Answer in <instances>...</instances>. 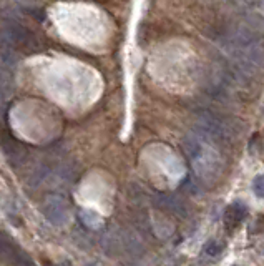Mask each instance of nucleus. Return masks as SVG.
I'll list each match as a JSON object with an SVG mask.
<instances>
[{
	"mask_svg": "<svg viewBox=\"0 0 264 266\" xmlns=\"http://www.w3.org/2000/svg\"><path fill=\"white\" fill-rule=\"evenodd\" d=\"M185 151L193 161V168H195L196 175L203 182L213 185L219 178L221 161L218 155L214 153V150L206 148L201 140L190 136V138L185 140Z\"/></svg>",
	"mask_w": 264,
	"mask_h": 266,
	"instance_id": "1",
	"label": "nucleus"
},
{
	"mask_svg": "<svg viewBox=\"0 0 264 266\" xmlns=\"http://www.w3.org/2000/svg\"><path fill=\"white\" fill-rule=\"evenodd\" d=\"M0 39L2 44L10 47L13 50H28L35 47V39L28 28H25L22 23L8 20L0 27Z\"/></svg>",
	"mask_w": 264,
	"mask_h": 266,
	"instance_id": "2",
	"label": "nucleus"
},
{
	"mask_svg": "<svg viewBox=\"0 0 264 266\" xmlns=\"http://www.w3.org/2000/svg\"><path fill=\"white\" fill-rule=\"evenodd\" d=\"M42 211L47 220L55 226H63L68 220V203L62 195H47L42 203Z\"/></svg>",
	"mask_w": 264,
	"mask_h": 266,
	"instance_id": "3",
	"label": "nucleus"
},
{
	"mask_svg": "<svg viewBox=\"0 0 264 266\" xmlns=\"http://www.w3.org/2000/svg\"><path fill=\"white\" fill-rule=\"evenodd\" d=\"M246 216H248V206L244 205L243 201L231 203L224 211V218H223L224 226L228 228L229 231L236 230V228L244 221V218Z\"/></svg>",
	"mask_w": 264,
	"mask_h": 266,
	"instance_id": "4",
	"label": "nucleus"
},
{
	"mask_svg": "<svg viewBox=\"0 0 264 266\" xmlns=\"http://www.w3.org/2000/svg\"><path fill=\"white\" fill-rule=\"evenodd\" d=\"M157 206L163 208L164 211L174 213V215H183V216L186 215V210H185L183 201H180L176 197H171V195H158Z\"/></svg>",
	"mask_w": 264,
	"mask_h": 266,
	"instance_id": "5",
	"label": "nucleus"
},
{
	"mask_svg": "<svg viewBox=\"0 0 264 266\" xmlns=\"http://www.w3.org/2000/svg\"><path fill=\"white\" fill-rule=\"evenodd\" d=\"M2 148L5 151L7 158L10 160L13 165L18 163V161H22L27 155L25 146H22L18 141H13V140H8L7 143H2Z\"/></svg>",
	"mask_w": 264,
	"mask_h": 266,
	"instance_id": "6",
	"label": "nucleus"
},
{
	"mask_svg": "<svg viewBox=\"0 0 264 266\" xmlns=\"http://www.w3.org/2000/svg\"><path fill=\"white\" fill-rule=\"evenodd\" d=\"M12 93V75L7 68H0V102Z\"/></svg>",
	"mask_w": 264,
	"mask_h": 266,
	"instance_id": "7",
	"label": "nucleus"
},
{
	"mask_svg": "<svg viewBox=\"0 0 264 266\" xmlns=\"http://www.w3.org/2000/svg\"><path fill=\"white\" fill-rule=\"evenodd\" d=\"M0 62H2V66L3 68H13L17 65V55H15V50L10 49L7 45H2L0 49Z\"/></svg>",
	"mask_w": 264,
	"mask_h": 266,
	"instance_id": "8",
	"label": "nucleus"
},
{
	"mask_svg": "<svg viewBox=\"0 0 264 266\" xmlns=\"http://www.w3.org/2000/svg\"><path fill=\"white\" fill-rule=\"evenodd\" d=\"M223 250H224V243L218 240H210L208 243L205 245V248H203L205 255L210 256V258H218V256L223 253Z\"/></svg>",
	"mask_w": 264,
	"mask_h": 266,
	"instance_id": "9",
	"label": "nucleus"
},
{
	"mask_svg": "<svg viewBox=\"0 0 264 266\" xmlns=\"http://www.w3.org/2000/svg\"><path fill=\"white\" fill-rule=\"evenodd\" d=\"M253 192L258 198L264 200V175H258L253 180Z\"/></svg>",
	"mask_w": 264,
	"mask_h": 266,
	"instance_id": "10",
	"label": "nucleus"
},
{
	"mask_svg": "<svg viewBox=\"0 0 264 266\" xmlns=\"http://www.w3.org/2000/svg\"><path fill=\"white\" fill-rule=\"evenodd\" d=\"M13 265H15V266H35L34 261H32V260L28 258V256L23 253V251H20V250H18L15 260H13Z\"/></svg>",
	"mask_w": 264,
	"mask_h": 266,
	"instance_id": "11",
	"label": "nucleus"
},
{
	"mask_svg": "<svg viewBox=\"0 0 264 266\" xmlns=\"http://www.w3.org/2000/svg\"><path fill=\"white\" fill-rule=\"evenodd\" d=\"M15 2H22V3H34L35 0H15Z\"/></svg>",
	"mask_w": 264,
	"mask_h": 266,
	"instance_id": "12",
	"label": "nucleus"
},
{
	"mask_svg": "<svg viewBox=\"0 0 264 266\" xmlns=\"http://www.w3.org/2000/svg\"><path fill=\"white\" fill-rule=\"evenodd\" d=\"M87 266H95V265H87Z\"/></svg>",
	"mask_w": 264,
	"mask_h": 266,
	"instance_id": "13",
	"label": "nucleus"
}]
</instances>
